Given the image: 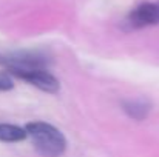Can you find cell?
Segmentation results:
<instances>
[{"label":"cell","instance_id":"277c9868","mask_svg":"<svg viewBox=\"0 0 159 157\" xmlns=\"http://www.w3.org/2000/svg\"><path fill=\"white\" fill-rule=\"evenodd\" d=\"M28 136L25 128L9 125V123H0V142H20L25 140Z\"/></svg>","mask_w":159,"mask_h":157},{"label":"cell","instance_id":"6da1fadb","mask_svg":"<svg viewBox=\"0 0 159 157\" xmlns=\"http://www.w3.org/2000/svg\"><path fill=\"white\" fill-rule=\"evenodd\" d=\"M28 136H31L37 153L43 157H59L66 148L63 134L45 122H31L25 126Z\"/></svg>","mask_w":159,"mask_h":157},{"label":"cell","instance_id":"3957f363","mask_svg":"<svg viewBox=\"0 0 159 157\" xmlns=\"http://www.w3.org/2000/svg\"><path fill=\"white\" fill-rule=\"evenodd\" d=\"M159 23V2L142 3L128 14V25L131 28H144Z\"/></svg>","mask_w":159,"mask_h":157},{"label":"cell","instance_id":"5b68a950","mask_svg":"<svg viewBox=\"0 0 159 157\" xmlns=\"http://www.w3.org/2000/svg\"><path fill=\"white\" fill-rule=\"evenodd\" d=\"M122 106H124V111L136 120H142L150 112V105L145 100H128V102H124Z\"/></svg>","mask_w":159,"mask_h":157},{"label":"cell","instance_id":"7a4b0ae2","mask_svg":"<svg viewBox=\"0 0 159 157\" xmlns=\"http://www.w3.org/2000/svg\"><path fill=\"white\" fill-rule=\"evenodd\" d=\"M12 76L28 82L30 85L45 91V93H57L60 88L59 80L47 69H8Z\"/></svg>","mask_w":159,"mask_h":157},{"label":"cell","instance_id":"8992f818","mask_svg":"<svg viewBox=\"0 0 159 157\" xmlns=\"http://www.w3.org/2000/svg\"><path fill=\"white\" fill-rule=\"evenodd\" d=\"M12 88V82L8 76L5 74H0V91H8Z\"/></svg>","mask_w":159,"mask_h":157}]
</instances>
